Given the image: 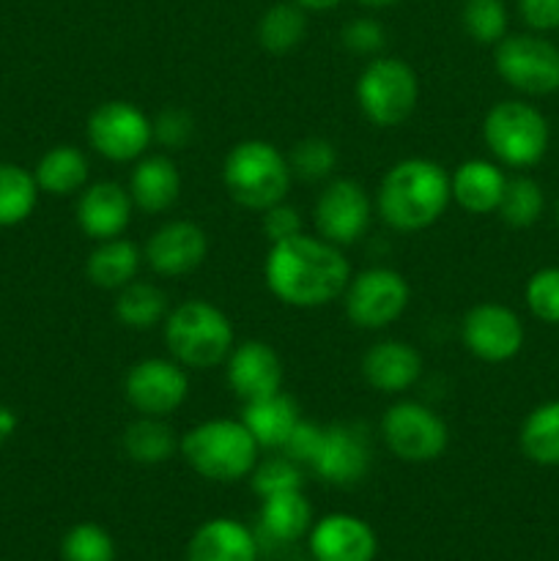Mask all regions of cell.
<instances>
[{"label":"cell","instance_id":"cell-14","mask_svg":"<svg viewBox=\"0 0 559 561\" xmlns=\"http://www.w3.org/2000/svg\"><path fill=\"white\" fill-rule=\"evenodd\" d=\"M460 340L475 359L486 365H502L515 359L524 348L526 329L518 312L499 301L475 305L460 321Z\"/></svg>","mask_w":559,"mask_h":561},{"label":"cell","instance_id":"cell-18","mask_svg":"<svg viewBox=\"0 0 559 561\" xmlns=\"http://www.w3.org/2000/svg\"><path fill=\"white\" fill-rule=\"evenodd\" d=\"M135 203L126 186L118 181H96L85 186L77 201V225L93 241H107L124 236L129 228Z\"/></svg>","mask_w":559,"mask_h":561},{"label":"cell","instance_id":"cell-6","mask_svg":"<svg viewBox=\"0 0 559 561\" xmlns=\"http://www.w3.org/2000/svg\"><path fill=\"white\" fill-rule=\"evenodd\" d=\"M482 140L499 164L513 170L535 168L548 153L551 129L535 104L524 99L497 102L482 118Z\"/></svg>","mask_w":559,"mask_h":561},{"label":"cell","instance_id":"cell-41","mask_svg":"<svg viewBox=\"0 0 559 561\" xmlns=\"http://www.w3.org/2000/svg\"><path fill=\"white\" fill-rule=\"evenodd\" d=\"M261 228L263 233H266V239L272 241V244H277V241H285L290 239V236L301 233V214L296 211L290 203L283 201L277 203V206L261 211Z\"/></svg>","mask_w":559,"mask_h":561},{"label":"cell","instance_id":"cell-11","mask_svg":"<svg viewBox=\"0 0 559 561\" xmlns=\"http://www.w3.org/2000/svg\"><path fill=\"white\" fill-rule=\"evenodd\" d=\"M88 142L110 162H135L153 142L151 118L137 104L113 99L88 115Z\"/></svg>","mask_w":559,"mask_h":561},{"label":"cell","instance_id":"cell-24","mask_svg":"<svg viewBox=\"0 0 559 561\" xmlns=\"http://www.w3.org/2000/svg\"><path fill=\"white\" fill-rule=\"evenodd\" d=\"M299 420L301 409L283 389L266 394V398L250 400L241 411V422H244V427L252 433L261 449H283L294 427L299 425Z\"/></svg>","mask_w":559,"mask_h":561},{"label":"cell","instance_id":"cell-40","mask_svg":"<svg viewBox=\"0 0 559 561\" xmlns=\"http://www.w3.org/2000/svg\"><path fill=\"white\" fill-rule=\"evenodd\" d=\"M340 38H343L345 49H351L354 55H365V58L378 55L384 49V44H387L384 25L378 20H373V16H356V20H351L343 27V33H340Z\"/></svg>","mask_w":559,"mask_h":561},{"label":"cell","instance_id":"cell-33","mask_svg":"<svg viewBox=\"0 0 559 561\" xmlns=\"http://www.w3.org/2000/svg\"><path fill=\"white\" fill-rule=\"evenodd\" d=\"M543 211H546V195L535 179L529 175L507 179L502 203H499V217L504 219V225L518 230L532 228L543 217Z\"/></svg>","mask_w":559,"mask_h":561},{"label":"cell","instance_id":"cell-29","mask_svg":"<svg viewBox=\"0 0 559 561\" xmlns=\"http://www.w3.org/2000/svg\"><path fill=\"white\" fill-rule=\"evenodd\" d=\"M168 312V296L153 283L132 279L115 296V318H118L121 327L135 329V332H146V329L159 327V323H164Z\"/></svg>","mask_w":559,"mask_h":561},{"label":"cell","instance_id":"cell-32","mask_svg":"<svg viewBox=\"0 0 559 561\" xmlns=\"http://www.w3.org/2000/svg\"><path fill=\"white\" fill-rule=\"evenodd\" d=\"M38 201V184L33 173L20 164H0V228L25 222Z\"/></svg>","mask_w":559,"mask_h":561},{"label":"cell","instance_id":"cell-15","mask_svg":"<svg viewBox=\"0 0 559 561\" xmlns=\"http://www.w3.org/2000/svg\"><path fill=\"white\" fill-rule=\"evenodd\" d=\"M208 255V236L192 219H170L159 225L146 241L142 257L159 277L192 274Z\"/></svg>","mask_w":559,"mask_h":561},{"label":"cell","instance_id":"cell-5","mask_svg":"<svg viewBox=\"0 0 559 561\" xmlns=\"http://www.w3.org/2000/svg\"><path fill=\"white\" fill-rule=\"evenodd\" d=\"M290 164L277 146L266 140H241L223 162V184L230 201L247 211H266L285 201L290 190Z\"/></svg>","mask_w":559,"mask_h":561},{"label":"cell","instance_id":"cell-47","mask_svg":"<svg viewBox=\"0 0 559 561\" xmlns=\"http://www.w3.org/2000/svg\"><path fill=\"white\" fill-rule=\"evenodd\" d=\"M557 222H559V201H557Z\"/></svg>","mask_w":559,"mask_h":561},{"label":"cell","instance_id":"cell-39","mask_svg":"<svg viewBox=\"0 0 559 561\" xmlns=\"http://www.w3.org/2000/svg\"><path fill=\"white\" fill-rule=\"evenodd\" d=\"M153 142L164 151H184L195 137V118L181 107H168L151 121Z\"/></svg>","mask_w":559,"mask_h":561},{"label":"cell","instance_id":"cell-8","mask_svg":"<svg viewBox=\"0 0 559 561\" xmlns=\"http://www.w3.org/2000/svg\"><path fill=\"white\" fill-rule=\"evenodd\" d=\"M493 66L524 96H551L559 91V47L543 33H507L493 44Z\"/></svg>","mask_w":559,"mask_h":561},{"label":"cell","instance_id":"cell-36","mask_svg":"<svg viewBox=\"0 0 559 561\" xmlns=\"http://www.w3.org/2000/svg\"><path fill=\"white\" fill-rule=\"evenodd\" d=\"M250 482L258 496L269 499L277 496V493L301 491V485H305V471L288 455H277V458L258 460V466L250 474Z\"/></svg>","mask_w":559,"mask_h":561},{"label":"cell","instance_id":"cell-28","mask_svg":"<svg viewBox=\"0 0 559 561\" xmlns=\"http://www.w3.org/2000/svg\"><path fill=\"white\" fill-rule=\"evenodd\" d=\"M518 447L537 466H559V400H546L524 416Z\"/></svg>","mask_w":559,"mask_h":561},{"label":"cell","instance_id":"cell-44","mask_svg":"<svg viewBox=\"0 0 559 561\" xmlns=\"http://www.w3.org/2000/svg\"><path fill=\"white\" fill-rule=\"evenodd\" d=\"M16 431V414L11 409H5V405H0V444L5 442V438H11V433Z\"/></svg>","mask_w":559,"mask_h":561},{"label":"cell","instance_id":"cell-13","mask_svg":"<svg viewBox=\"0 0 559 561\" xmlns=\"http://www.w3.org/2000/svg\"><path fill=\"white\" fill-rule=\"evenodd\" d=\"M373 222V203L365 186L354 179H334L323 186L312 208L316 236L334 247H351L367 233Z\"/></svg>","mask_w":559,"mask_h":561},{"label":"cell","instance_id":"cell-2","mask_svg":"<svg viewBox=\"0 0 559 561\" xmlns=\"http://www.w3.org/2000/svg\"><path fill=\"white\" fill-rule=\"evenodd\" d=\"M449 203V173L425 157L400 159L376 190V214L398 233L427 230L444 217Z\"/></svg>","mask_w":559,"mask_h":561},{"label":"cell","instance_id":"cell-4","mask_svg":"<svg viewBox=\"0 0 559 561\" xmlns=\"http://www.w3.org/2000/svg\"><path fill=\"white\" fill-rule=\"evenodd\" d=\"M258 442L241 420H206L181 436L179 453L208 482H239L258 466Z\"/></svg>","mask_w":559,"mask_h":561},{"label":"cell","instance_id":"cell-22","mask_svg":"<svg viewBox=\"0 0 559 561\" xmlns=\"http://www.w3.org/2000/svg\"><path fill=\"white\" fill-rule=\"evenodd\" d=\"M507 175L502 164L491 159H466L449 175V192L453 201L469 214H493L499 211Z\"/></svg>","mask_w":559,"mask_h":561},{"label":"cell","instance_id":"cell-17","mask_svg":"<svg viewBox=\"0 0 559 561\" xmlns=\"http://www.w3.org/2000/svg\"><path fill=\"white\" fill-rule=\"evenodd\" d=\"M225 378L236 398L250 403V400L266 398V394L283 389V359L263 340H244V343L233 345L225 359Z\"/></svg>","mask_w":559,"mask_h":561},{"label":"cell","instance_id":"cell-10","mask_svg":"<svg viewBox=\"0 0 559 561\" xmlns=\"http://www.w3.org/2000/svg\"><path fill=\"white\" fill-rule=\"evenodd\" d=\"M411 301V288L400 272L389 266H373L351 277L343 294L345 316L356 329L378 332L398 321Z\"/></svg>","mask_w":559,"mask_h":561},{"label":"cell","instance_id":"cell-34","mask_svg":"<svg viewBox=\"0 0 559 561\" xmlns=\"http://www.w3.org/2000/svg\"><path fill=\"white\" fill-rule=\"evenodd\" d=\"M460 22L477 44H499L507 36V5L504 0H466L460 9Z\"/></svg>","mask_w":559,"mask_h":561},{"label":"cell","instance_id":"cell-37","mask_svg":"<svg viewBox=\"0 0 559 561\" xmlns=\"http://www.w3.org/2000/svg\"><path fill=\"white\" fill-rule=\"evenodd\" d=\"M60 557L64 561H115L113 537L99 524H77L66 531Z\"/></svg>","mask_w":559,"mask_h":561},{"label":"cell","instance_id":"cell-16","mask_svg":"<svg viewBox=\"0 0 559 561\" xmlns=\"http://www.w3.org/2000/svg\"><path fill=\"white\" fill-rule=\"evenodd\" d=\"M370 463L373 453L367 438L354 425L334 422V425L323 427L321 444H318L316 458L310 460V469L329 485L349 488L365 480Z\"/></svg>","mask_w":559,"mask_h":561},{"label":"cell","instance_id":"cell-9","mask_svg":"<svg viewBox=\"0 0 559 561\" xmlns=\"http://www.w3.org/2000/svg\"><path fill=\"white\" fill-rule=\"evenodd\" d=\"M381 438L389 453L406 463H431L449 447V427L425 403L400 400L381 416Z\"/></svg>","mask_w":559,"mask_h":561},{"label":"cell","instance_id":"cell-45","mask_svg":"<svg viewBox=\"0 0 559 561\" xmlns=\"http://www.w3.org/2000/svg\"><path fill=\"white\" fill-rule=\"evenodd\" d=\"M296 3H299L305 11H332L338 9L343 0H296Z\"/></svg>","mask_w":559,"mask_h":561},{"label":"cell","instance_id":"cell-27","mask_svg":"<svg viewBox=\"0 0 559 561\" xmlns=\"http://www.w3.org/2000/svg\"><path fill=\"white\" fill-rule=\"evenodd\" d=\"M312 507L301 491L263 499L261 531L274 542H296L310 531Z\"/></svg>","mask_w":559,"mask_h":561},{"label":"cell","instance_id":"cell-19","mask_svg":"<svg viewBox=\"0 0 559 561\" xmlns=\"http://www.w3.org/2000/svg\"><path fill=\"white\" fill-rule=\"evenodd\" d=\"M376 551V535L356 515H327L310 529V553L316 561H373Z\"/></svg>","mask_w":559,"mask_h":561},{"label":"cell","instance_id":"cell-35","mask_svg":"<svg viewBox=\"0 0 559 561\" xmlns=\"http://www.w3.org/2000/svg\"><path fill=\"white\" fill-rule=\"evenodd\" d=\"M290 173L299 175L301 181H327L338 168V148L327 137H305L296 142L288 153Z\"/></svg>","mask_w":559,"mask_h":561},{"label":"cell","instance_id":"cell-21","mask_svg":"<svg viewBox=\"0 0 559 561\" xmlns=\"http://www.w3.org/2000/svg\"><path fill=\"white\" fill-rule=\"evenodd\" d=\"M126 190L142 214H162L179 201L181 173L168 153H148L137 159Z\"/></svg>","mask_w":559,"mask_h":561},{"label":"cell","instance_id":"cell-26","mask_svg":"<svg viewBox=\"0 0 559 561\" xmlns=\"http://www.w3.org/2000/svg\"><path fill=\"white\" fill-rule=\"evenodd\" d=\"M88 175H91V168H88V159L80 148L55 146L38 159L33 179H36L38 190L47 192V195L69 197L85 190Z\"/></svg>","mask_w":559,"mask_h":561},{"label":"cell","instance_id":"cell-1","mask_svg":"<svg viewBox=\"0 0 559 561\" xmlns=\"http://www.w3.org/2000/svg\"><path fill=\"white\" fill-rule=\"evenodd\" d=\"M263 277L277 301L294 310H318L343 299L351 283V266L343 250L321 236H299L269 247Z\"/></svg>","mask_w":559,"mask_h":561},{"label":"cell","instance_id":"cell-23","mask_svg":"<svg viewBox=\"0 0 559 561\" xmlns=\"http://www.w3.org/2000/svg\"><path fill=\"white\" fill-rule=\"evenodd\" d=\"M186 561H258V540L239 520H206L192 535Z\"/></svg>","mask_w":559,"mask_h":561},{"label":"cell","instance_id":"cell-7","mask_svg":"<svg viewBox=\"0 0 559 561\" xmlns=\"http://www.w3.org/2000/svg\"><path fill=\"white\" fill-rule=\"evenodd\" d=\"M420 102L417 71L400 58H373L356 80V104L370 124L392 129L411 118Z\"/></svg>","mask_w":559,"mask_h":561},{"label":"cell","instance_id":"cell-12","mask_svg":"<svg viewBox=\"0 0 559 561\" xmlns=\"http://www.w3.org/2000/svg\"><path fill=\"white\" fill-rule=\"evenodd\" d=\"M186 394H190V376L173 356L170 359L148 356L135 362L124 378V398L137 411V416L168 420L184 405Z\"/></svg>","mask_w":559,"mask_h":561},{"label":"cell","instance_id":"cell-31","mask_svg":"<svg viewBox=\"0 0 559 561\" xmlns=\"http://www.w3.org/2000/svg\"><path fill=\"white\" fill-rule=\"evenodd\" d=\"M124 453L126 458L140 466H159L170 460L179 449L181 438H175V431L159 416H137L124 431Z\"/></svg>","mask_w":559,"mask_h":561},{"label":"cell","instance_id":"cell-42","mask_svg":"<svg viewBox=\"0 0 559 561\" xmlns=\"http://www.w3.org/2000/svg\"><path fill=\"white\" fill-rule=\"evenodd\" d=\"M323 427L316 425V422L299 420V425L294 427V433L288 436L285 447L280 449L283 455H288L290 460H296L299 466H310V460L316 458L318 444H321Z\"/></svg>","mask_w":559,"mask_h":561},{"label":"cell","instance_id":"cell-20","mask_svg":"<svg viewBox=\"0 0 559 561\" xmlns=\"http://www.w3.org/2000/svg\"><path fill=\"white\" fill-rule=\"evenodd\" d=\"M420 376V351L403 340H378L362 356V378L381 394L409 392Z\"/></svg>","mask_w":559,"mask_h":561},{"label":"cell","instance_id":"cell-3","mask_svg":"<svg viewBox=\"0 0 559 561\" xmlns=\"http://www.w3.org/2000/svg\"><path fill=\"white\" fill-rule=\"evenodd\" d=\"M170 356L186 370H208L225 365L236 345L230 318L206 299L175 305L162 323Z\"/></svg>","mask_w":559,"mask_h":561},{"label":"cell","instance_id":"cell-43","mask_svg":"<svg viewBox=\"0 0 559 561\" xmlns=\"http://www.w3.org/2000/svg\"><path fill=\"white\" fill-rule=\"evenodd\" d=\"M518 14L535 33L559 31V0H518Z\"/></svg>","mask_w":559,"mask_h":561},{"label":"cell","instance_id":"cell-30","mask_svg":"<svg viewBox=\"0 0 559 561\" xmlns=\"http://www.w3.org/2000/svg\"><path fill=\"white\" fill-rule=\"evenodd\" d=\"M258 44L272 55H285L307 36V11L296 0L272 3L258 20Z\"/></svg>","mask_w":559,"mask_h":561},{"label":"cell","instance_id":"cell-25","mask_svg":"<svg viewBox=\"0 0 559 561\" xmlns=\"http://www.w3.org/2000/svg\"><path fill=\"white\" fill-rule=\"evenodd\" d=\"M142 252L137 250L132 241L126 239H107L96 241L93 252L88 255L85 274L96 288L102 290H121L124 285H129L132 279H137L140 272Z\"/></svg>","mask_w":559,"mask_h":561},{"label":"cell","instance_id":"cell-38","mask_svg":"<svg viewBox=\"0 0 559 561\" xmlns=\"http://www.w3.org/2000/svg\"><path fill=\"white\" fill-rule=\"evenodd\" d=\"M524 301L537 321L559 327V266L537 268L526 279Z\"/></svg>","mask_w":559,"mask_h":561},{"label":"cell","instance_id":"cell-46","mask_svg":"<svg viewBox=\"0 0 559 561\" xmlns=\"http://www.w3.org/2000/svg\"><path fill=\"white\" fill-rule=\"evenodd\" d=\"M356 3L365 5V9L378 11V9H389V5H395V3H398V0H356Z\"/></svg>","mask_w":559,"mask_h":561}]
</instances>
